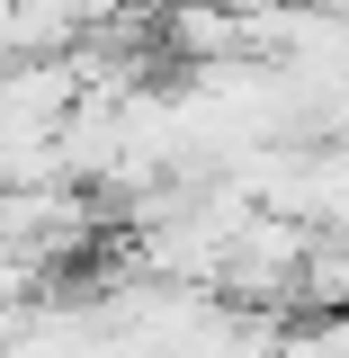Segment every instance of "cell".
Returning a JSON list of instances; mask_svg holds the SVG:
<instances>
[{
	"label": "cell",
	"instance_id": "1",
	"mask_svg": "<svg viewBox=\"0 0 349 358\" xmlns=\"http://www.w3.org/2000/svg\"><path fill=\"white\" fill-rule=\"evenodd\" d=\"M171 36L188 45V54H233V45H242V9H224V0H179Z\"/></svg>",
	"mask_w": 349,
	"mask_h": 358
}]
</instances>
